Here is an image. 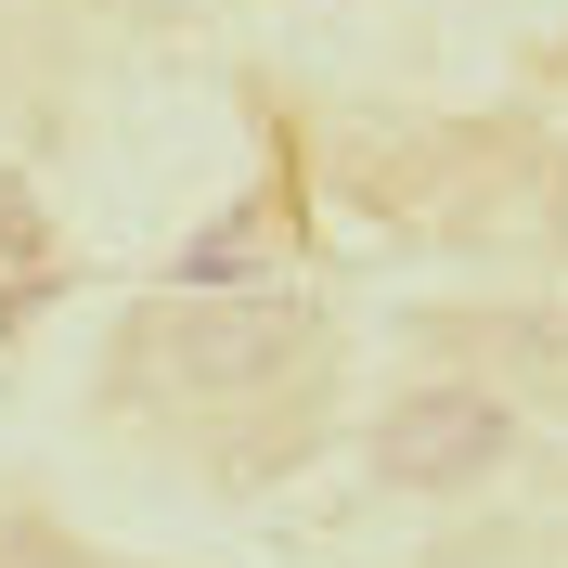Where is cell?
<instances>
[{"instance_id": "cell-1", "label": "cell", "mask_w": 568, "mask_h": 568, "mask_svg": "<svg viewBox=\"0 0 568 568\" xmlns=\"http://www.w3.org/2000/svg\"><path fill=\"white\" fill-rule=\"evenodd\" d=\"M504 453H517V414L478 400V388H414L375 426V478H400V491H465V478H491Z\"/></svg>"}, {"instance_id": "cell-2", "label": "cell", "mask_w": 568, "mask_h": 568, "mask_svg": "<svg viewBox=\"0 0 568 568\" xmlns=\"http://www.w3.org/2000/svg\"><path fill=\"white\" fill-rule=\"evenodd\" d=\"M155 349H169L181 388H272L284 362L311 349V323L297 311H194V323H169Z\"/></svg>"}]
</instances>
